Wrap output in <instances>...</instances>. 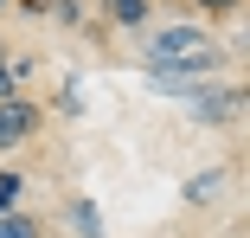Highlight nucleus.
<instances>
[{"label": "nucleus", "instance_id": "nucleus-1", "mask_svg": "<svg viewBox=\"0 0 250 238\" xmlns=\"http://www.w3.org/2000/svg\"><path fill=\"white\" fill-rule=\"evenodd\" d=\"M206 45H212L206 20H173V26H154V39L141 45V65H147V71H161V65H186L192 52H206Z\"/></svg>", "mask_w": 250, "mask_h": 238}, {"label": "nucleus", "instance_id": "nucleus-2", "mask_svg": "<svg viewBox=\"0 0 250 238\" xmlns=\"http://www.w3.org/2000/svg\"><path fill=\"white\" fill-rule=\"evenodd\" d=\"M180 103H186V116H192L199 129H218V122H231V116H244V84H192Z\"/></svg>", "mask_w": 250, "mask_h": 238}, {"label": "nucleus", "instance_id": "nucleus-3", "mask_svg": "<svg viewBox=\"0 0 250 238\" xmlns=\"http://www.w3.org/2000/svg\"><path fill=\"white\" fill-rule=\"evenodd\" d=\"M45 129V110L32 97H7L0 103V148H20V142H32Z\"/></svg>", "mask_w": 250, "mask_h": 238}, {"label": "nucleus", "instance_id": "nucleus-4", "mask_svg": "<svg viewBox=\"0 0 250 238\" xmlns=\"http://www.w3.org/2000/svg\"><path fill=\"white\" fill-rule=\"evenodd\" d=\"M58 219L71 225V238H103V206H96L90 193H71V200L58 206Z\"/></svg>", "mask_w": 250, "mask_h": 238}, {"label": "nucleus", "instance_id": "nucleus-5", "mask_svg": "<svg viewBox=\"0 0 250 238\" xmlns=\"http://www.w3.org/2000/svg\"><path fill=\"white\" fill-rule=\"evenodd\" d=\"M218 187H225V167H199V174H186L180 200H186V206H212V200H218Z\"/></svg>", "mask_w": 250, "mask_h": 238}, {"label": "nucleus", "instance_id": "nucleus-6", "mask_svg": "<svg viewBox=\"0 0 250 238\" xmlns=\"http://www.w3.org/2000/svg\"><path fill=\"white\" fill-rule=\"evenodd\" d=\"M103 20L122 26V32H135V26L154 20V0H103Z\"/></svg>", "mask_w": 250, "mask_h": 238}, {"label": "nucleus", "instance_id": "nucleus-7", "mask_svg": "<svg viewBox=\"0 0 250 238\" xmlns=\"http://www.w3.org/2000/svg\"><path fill=\"white\" fill-rule=\"evenodd\" d=\"M52 110H58V116H71V122H77V116L90 110V97H83V77H64V84H58V97H52Z\"/></svg>", "mask_w": 250, "mask_h": 238}, {"label": "nucleus", "instance_id": "nucleus-8", "mask_svg": "<svg viewBox=\"0 0 250 238\" xmlns=\"http://www.w3.org/2000/svg\"><path fill=\"white\" fill-rule=\"evenodd\" d=\"M0 238H45V225L32 213H0Z\"/></svg>", "mask_w": 250, "mask_h": 238}, {"label": "nucleus", "instance_id": "nucleus-9", "mask_svg": "<svg viewBox=\"0 0 250 238\" xmlns=\"http://www.w3.org/2000/svg\"><path fill=\"white\" fill-rule=\"evenodd\" d=\"M20 193H26V174L0 167V213H20Z\"/></svg>", "mask_w": 250, "mask_h": 238}, {"label": "nucleus", "instance_id": "nucleus-10", "mask_svg": "<svg viewBox=\"0 0 250 238\" xmlns=\"http://www.w3.org/2000/svg\"><path fill=\"white\" fill-rule=\"evenodd\" d=\"M45 20H58V26H83V0H45Z\"/></svg>", "mask_w": 250, "mask_h": 238}, {"label": "nucleus", "instance_id": "nucleus-11", "mask_svg": "<svg viewBox=\"0 0 250 238\" xmlns=\"http://www.w3.org/2000/svg\"><path fill=\"white\" fill-rule=\"evenodd\" d=\"M192 7H199V13H206V20H231V13L244 7V0H192Z\"/></svg>", "mask_w": 250, "mask_h": 238}, {"label": "nucleus", "instance_id": "nucleus-12", "mask_svg": "<svg viewBox=\"0 0 250 238\" xmlns=\"http://www.w3.org/2000/svg\"><path fill=\"white\" fill-rule=\"evenodd\" d=\"M7 97H20V77L7 71V58H0V103H7Z\"/></svg>", "mask_w": 250, "mask_h": 238}, {"label": "nucleus", "instance_id": "nucleus-13", "mask_svg": "<svg viewBox=\"0 0 250 238\" xmlns=\"http://www.w3.org/2000/svg\"><path fill=\"white\" fill-rule=\"evenodd\" d=\"M13 7H26L32 20H45V0H13Z\"/></svg>", "mask_w": 250, "mask_h": 238}, {"label": "nucleus", "instance_id": "nucleus-14", "mask_svg": "<svg viewBox=\"0 0 250 238\" xmlns=\"http://www.w3.org/2000/svg\"><path fill=\"white\" fill-rule=\"evenodd\" d=\"M0 13H13V0H0Z\"/></svg>", "mask_w": 250, "mask_h": 238}]
</instances>
